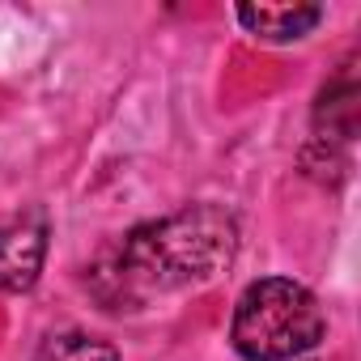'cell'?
<instances>
[{
	"mask_svg": "<svg viewBox=\"0 0 361 361\" xmlns=\"http://www.w3.org/2000/svg\"><path fill=\"white\" fill-rule=\"evenodd\" d=\"M238 238V217L213 200L149 217L111 238L85 264V289L106 314H140L217 281L234 264Z\"/></svg>",
	"mask_w": 361,
	"mask_h": 361,
	"instance_id": "obj_1",
	"label": "cell"
},
{
	"mask_svg": "<svg viewBox=\"0 0 361 361\" xmlns=\"http://www.w3.org/2000/svg\"><path fill=\"white\" fill-rule=\"evenodd\" d=\"M327 336V314L319 298L293 276L251 281L230 319V348L243 361H293L319 348Z\"/></svg>",
	"mask_w": 361,
	"mask_h": 361,
	"instance_id": "obj_2",
	"label": "cell"
},
{
	"mask_svg": "<svg viewBox=\"0 0 361 361\" xmlns=\"http://www.w3.org/2000/svg\"><path fill=\"white\" fill-rule=\"evenodd\" d=\"M361 128V81H357V56H344L336 73L319 85L310 106V140L302 145V174L323 188H340L348 174V149Z\"/></svg>",
	"mask_w": 361,
	"mask_h": 361,
	"instance_id": "obj_3",
	"label": "cell"
},
{
	"mask_svg": "<svg viewBox=\"0 0 361 361\" xmlns=\"http://www.w3.org/2000/svg\"><path fill=\"white\" fill-rule=\"evenodd\" d=\"M47 213L30 209L0 226V293H30L47 264Z\"/></svg>",
	"mask_w": 361,
	"mask_h": 361,
	"instance_id": "obj_4",
	"label": "cell"
},
{
	"mask_svg": "<svg viewBox=\"0 0 361 361\" xmlns=\"http://www.w3.org/2000/svg\"><path fill=\"white\" fill-rule=\"evenodd\" d=\"M234 18L264 43H298L319 30L323 5H234Z\"/></svg>",
	"mask_w": 361,
	"mask_h": 361,
	"instance_id": "obj_5",
	"label": "cell"
},
{
	"mask_svg": "<svg viewBox=\"0 0 361 361\" xmlns=\"http://www.w3.org/2000/svg\"><path fill=\"white\" fill-rule=\"evenodd\" d=\"M30 361H123L119 348L102 336H90V331H56L47 336Z\"/></svg>",
	"mask_w": 361,
	"mask_h": 361,
	"instance_id": "obj_6",
	"label": "cell"
}]
</instances>
